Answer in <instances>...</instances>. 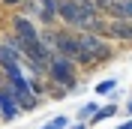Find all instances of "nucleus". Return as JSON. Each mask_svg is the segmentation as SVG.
Here are the masks:
<instances>
[{
	"instance_id": "obj_1",
	"label": "nucleus",
	"mask_w": 132,
	"mask_h": 129,
	"mask_svg": "<svg viewBox=\"0 0 132 129\" xmlns=\"http://www.w3.org/2000/svg\"><path fill=\"white\" fill-rule=\"evenodd\" d=\"M42 42L54 51V57H66L72 63L81 66V48H78V33L75 30H54V27H45L42 30Z\"/></svg>"
},
{
	"instance_id": "obj_2",
	"label": "nucleus",
	"mask_w": 132,
	"mask_h": 129,
	"mask_svg": "<svg viewBox=\"0 0 132 129\" xmlns=\"http://www.w3.org/2000/svg\"><path fill=\"white\" fill-rule=\"evenodd\" d=\"M78 48H81V66H99L114 57L111 39L99 36V33H78Z\"/></svg>"
},
{
	"instance_id": "obj_3",
	"label": "nucleus",
	"mask_w": 132,
	"mask_h": 129,
	"mask_svg": "<svg viewBox=\"0 0 132 129\" xmlns=\"http://www.w3.org/2000/svg\"><path fill=\"white\" fill-rule=\"evenodd\" d=\"M48 78L51 84H57L60 90H75L78 87V63H72V60H66V57H54L48 66Z\"/></svg>"
},
{
	"instance_id": "obj_4",
	"label": "nucleus",
	"mask_w": 132,
	"mask_h": 129,
	"mask_svg": "<svg viewBox=\"0 0 132 129\" xmlns=\"http://www.w3.org/2000/svg\"><path fill=\"white\" fill-rule=\"evenodd\" d=\"M21 66H24V57L18 54V48L12 45V39H0V69L6 75H18L21 72Z\"/></svg>"
},
{
	"instance_id": "obj_5",
	"label": "nucleus",
	"mask_w": 132,
	"mask_h": 129,
	"mask_svg": "<svg viewBox=\"0 0 132 129\" xmlns=\"http://www.w3.org/2000/svg\"><path fill=\"white\" fill-rule=\"evenodd\" d=\"M12 36L24 39V42H36V39H42V30L36 27V21L30 15H15L12 18Z\"/></svg>"
},
{
	"instance_id": "obj_6",
	"label": "nucleus",
	"mask_w": 132,
	"mask_h": 129,
	"mask_svg": "<svg viewBox=\"0 0 132 129\" xmlns=\"http://www.w3.org/2000/svg\"><path fill=\"white\" fill-rule=\"evenodd\" d=\"M105 39L111 42H132V21L126 18H105Z\"/></svg>"
},
{
	"instance_id": "obj_7",
	"label": "nucleus",
	"mask_w": 132,
	"mask_h": 129,
	"mask_svg": "<svg viewBox=\"0 0 132 129\" xmlns=\"http://www.w3.org/2000/svg\"><path fill=\"white\" fill-rule=\"evenodd\" d=\"M18 111H21V108H18V102L12 99V93H9L6 87H0V120H3V123L15 120Z\"/></svg>"
},
{
	"instance_id": "obj_8",
	"label": "nucleus",
	"mask_w": 132,
	"mask_h": 129,
	"mask_svg": "<svg viewBox=\"0 0 132 129\" xmlns=\"http://www.w3.org/2000/svg\"><path fill=\"white\" fill-rule=\"evenodd\" d=\"M99 9V15L102 18H114L117 15V6H120V0H93Z\"/></svg>"
},
{
	"instance_id": "obj_9",
	"label": "nucleus",
	"mask_w": 132,
	"mask_h": 129,
	"mask_svg": "<svg viewBox=\"0 0 132 129\" xmlns=\"http://www.w3.org/2000/svg\"><path fill=\"white\" fill-rule=\"evenodd\" d=\"M99 108H102V105H96V102L81 105V108H78V120H81V123H90L93 117H96V111H99Z\"/></svg>"
},
{
	"instance_id": "obj_10",
	"label": "nucleus",
	"mask_w": 132,
	"mask_h": 129,
	"mask_svg": "<svg viewBox=\"0 0 132 129\" xmlns=\"http://www.w3.org/2000/svg\"><path fill=\"white\" fill-rule=\"evenodd\" d=\"M117 114V105H102V108H99L96 111V117H93L90 123H99V120H108V117H114Z\"/></svg>"
},
{
	"instance_id": "obj_11",
	"label": "nucleus",
	"mask_w": 132,
	"mask_h": 129,
	"mask_svg": "<svg viewBox=\"0 0 132 129\" xmlns=\"http://www.w3.org/2000/svg\"><path fill=\"white\" fill-rule=\"evenodd\" d=\"M114 18H126L132 21V0H120V6H117V15Z\"/></svg>"
},
{
	"instance_id": "obj_12",
	"label": "nucleus",
	"mask_w": 132,
	"mask_h": 129,
	"mask_svg": "<svg viewBox=\"0 0 132 129\" xmlns=\"http://www.w3.org/2000/svg\"><path fill=\"white\" fill-rule=\"evenodd\" d=\"M114 87H117V81H114V78H108V81H99V84H96V93L102 96V93H111Z\"/></svg>"
},
{
	"instance_id": "obj_13",
	"label": "nucleus",
	"mask_w": 132,
	"mask_h": 129,
	"mask_svg": "<svg viewBox=\"0 0 132 129\" xmlns=\"http://www.w3.org/2000/svg\"><path fill=\"white\" fill-rule=\"evenodd\" d=\"M45 129H69V120H66L63 114H60V117H54V120H51Z\"/></svg>"
},
{
	"instance_id": "obj_14",
	"label": "nucleus",
	"mask_w": 132,
	"mask_h": 129,
	"mask_svg": "<svg viewBox=\"0 0 132 129\" xmlns=\"http://www.w3.org/2000/svg\"><path fill=\"white\" fill-rule=\"evenodd\" d=\"M3 6H18V3H24V0H0Z\"/></svg>"
},
{
	"instance_id": "obj_15",
	"label": "nucleus",
	"mask_w": 132,
	"mask_h": 129,
	"mask_svg": "<svg viewBox=\"0 0 132 129\" xmlns=\"http://www.w3.org/2000/svg\"><path fill=\"white\" fill-rule=\"evenodd\" d=\"M87 126H90V123H81V120H78L75 126H69V129H87Z\"/></svg>"
},
{
	"instance_id": "obj_16",
	"label": "nucleus",
	"mask_w": 132,
	"mask_h": 129,
	"mask_svg": "<svg viewBox=\"0 0 132 129\" xmlns=\"http://www.w3.org/2000/svg\"><path fill=\"white\" fill-rule=\"evenodd\" d=\"M0 87H6V72L0 69Z\"/></svg>"
},
{
	"instance_id": "obj_17",
	"label": "nucleus",
	"mask_w": 132,
	"mask_h": 129,
	"mask_svg": "<svg viewBox=\"0 0 132 129\" xmlns=\"http://www.w3.org/2000/svg\"><path fill=\"white\" fill-rule=\"evenodd\" d=\"M117 129H132V120H126V123H120Z\"/></svg>"
},
{
	"instance_id": "obj_18",
	"label": "nucleus",
	"mask_w": 132,
	"mask_h": 129,
	"mask_svg": "<svg viewBox=\"0 0 132 129\" xmlns=\"http://www.w3.org/2000/svg\"><path fill=\"white\" fill-rule=\"evenodd\" d=\"M126 111H129V114H132V96H129V105H126Z\"/></svg>"
}]
</instances>
